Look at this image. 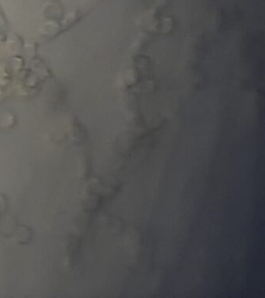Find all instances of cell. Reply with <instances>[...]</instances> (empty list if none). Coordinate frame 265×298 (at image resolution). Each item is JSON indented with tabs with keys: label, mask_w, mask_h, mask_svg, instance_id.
<instances>
[]
</instances>
